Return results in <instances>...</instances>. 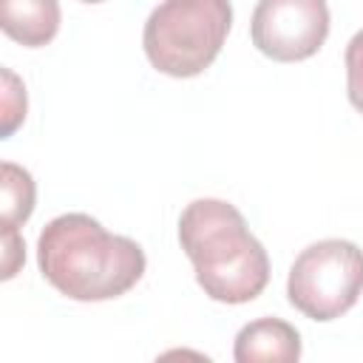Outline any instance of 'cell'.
<instances>
[{
    "mask_svg": "<svg viewBox=\"0 0 363 363\" xmlns=\"http://www.w3.org/2000/svg\"><path fill=\"white\" fill-rule=\"evenodd\" d=\"M37 264L60 295L85 303L125 295L147 267L133 238L108 233L88 213L51 218L37 238Z\"/></svg>",
    "mask_w": 363,
    "mask_h": 363,
    "instance_id": "obj_1",
    "label": "cell"
},
{
    "mask_svg": "<svg viewBox=\"0 0 363 363\" xmlns=\"http://www.w3.org/2000/svg\"><path fill=\"white\" fill-rule=\"evenodd\" d=\"M179 244L207 298L247 303L269 284V258L244 216L224 199H196L179 216Z\"/></svg>",
    "mask_w": 363,
    "mask_h": 363,
    "instance_id": "obj_2",
    "label": "cell"
},
{
    "mask_svg": "<svg viewBox=\"0 0 363 363\" xmlns=\"http://www.w3.org/2000/svg\"><path fill=\"white\" fill-rule=\"evenodd\" d=\"M230 26V0H162L145 23L142 45L156 71L187 79L213 65Z\"/></svg>",
    "mask_w": 363,
    "mask_h": 363,
    "instance_id": "obj_3",
    "label": "cell"
},
{
    "mask_svg": "<svg viewBox=\"0 0 363 363\" xmlns=\"http://www.w3.org/2000/svg\"><path fill=\"white\" fill-rule=\"evenodd\" d=\"M363 292V250L346 238H323L301 250L289 267L286 298L309 320L346 315Z\"/></svg>",
    "mask_w": 363,
    "mask_h": 363,
    "instance_id": "obj_4",
    "label": "cell"
},
{
    "mask_svg": "<svg viewBox=\"0 0 363 363\" xmlns=\"http://www.w3.org/2000/svg\"><path fill=\"white\" fill-rule=\"evenodd\" d=\"M250 37L275 62L309 60L329 37V6L326 0H258Z\"/></svg>",
    "mask_w": 363,
    "mask_h": 363,
    "instance_id": "obj_5",
    "label": "cell"
},
{
    "mask_svg": "<svg viewBox=\"0 0 363 363\" xmlns=\"http://www.w3.org/2000/svg\"><path fill=\"white\" fill-rule=\"evenodd\" d=\"M233 357L238 363H295L301 357V335L281 318H258L235 335Z\"/></svg>",
    "mask_w": 363,
    "mask_h": 363,
    "instance_id": "obj_6",
    "label": "cell"
},
{
    "mask_svg": "<svg viewBox=\"0 0 363 363\" xmlns=\"http://www.w3.org/2000/svg\"><path fill=\"white\" fill-rule=\"evenodd\" d=\"M60 23V0H0V28L26 48L48 45Z\"/></svg>",
    "mask_w": 363,
    "mask_h": 363,
    "instance_id": "obj_7",
    "label": "cell"
},
{
    "mask_svg": "<svg viewBox=\"0 0 363 363\" xmlns=\"http://www.w3.org/2000/svg\"><path fill=\"white\" fill-rule=\"evenodd\" d=\"M37 187L26 167L14 162L0 164V224L3 230L23 227L34 213Z\"/></svg>",
    "mask_w": 363,
    "mask_h": 363,
    "instance_id": "obj_8",
    "label": "cell"
},
{
    "mask_svg": "<svg viewBox=\"0 0 363 363\" xmlns=\"http://www.w3.org/2000/svg\"><path fill=\"white\" fill-rule=\"evenodd\" d=\"M0 77H3V113H0L3 128H0V133H3V139H9L26 119V88L9 68H3Z\"/></svg>",
    "mask_w": 363,
    "mask_h": 363,
    "instance_id": "obj_9",
    "label": "cell"
},
{
    "mask_svg": "<svg viewBox=\"0 0 363 363\" xmlns=\"http://www.w3.org/2000/svg\"><path fill=\"white\" fill-rule=\"evenodd\" d=\"M346 94L363 113V28L346 43Z\"/></svg>",
    "mask_w": 363,
    "mask_h": 363,
    "instance_id": "obj_10",
    "label": "cell"
},
{
    "mask_svg": "<svg viewBox=\"0 0 363 363\" xmlns=\"http://www.w3.org/2000/svg\"><path fill=\"white\" fill-rule=\"evenodd\" d=\"M26 261V244H23V235L17 230H3V272L0 278L9 281L17 275V269L23 267Z\"/></svg>",
    "mask_w": 363,
    "mask_h": 363,
    "instance_id": "obj_11",
    "label": "cell"
},
{
    "mask_svg": "<svg viewBox=\"0 0 363 363\" xmlns=\"http://www.w3.org/2000/svg\"><path fill=\"white\" fill-rule=\"evenodd\" d=\"M79 3H105V0H79Z\"/></svg>",
    "mask_w": 363,
    "mask_h": 363,
    "instance_id": "obj_12",
    "label": "cell"
}]
</instances>
